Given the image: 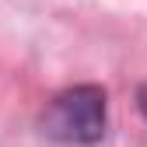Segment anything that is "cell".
Here are the masks:
<instances>
[{"label":"cell","instance_id":"1","mask_svg":"<svg viewBox=\"0 0 147 147\" xmlns=\"http://www.w3.org/2000/svg\"><path fill=\"white\" fill-rule=\"evenodd\" d=\"M42 130L60 144H98L105 133V91L98 84L60 91L42 112Z\"/></svg>","mask_w":147,"mask_h":147},{"label":"cell","instance_id":"2","mask_svg":"<svg viewBox=\"0 0 147 147\" xmlns=\"http://www.w3.org/2000/svg\"><path fill=\"white\" fill-rule=\"evenodd\" d=\"M140 98H144V112H147V91H144V95H140Z\"/></svg>","mask_w":147,"mask_h":147}]
</instances>
